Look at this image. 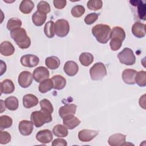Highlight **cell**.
Wrapping results in <instances>:
<instances>
[{"mask_svg": "<svg viewBox=\"0 0 146 146\" xmlns=\"http://www.w3.org/2000/svg\"><path fill=\"white\" fill-rule=\"evenodd\" d=\"M10 36L20 48L26 49L31 45V39L23 28H18L10 31Z\"/></svg>", "mask_w": 146, "mask_h": 146, "instance_id": "6da1fadb", "label": "cell"}, {"mask_svg": "<svg viewBox=\"0 0 146 146\" xmlns=\"http://www.w3.org/2000/svg\"><path fill=\"white\" fill-rule=\"evenodd\" d=\"M92 33L98 42L105 44L111 38V29L107 25L98 24L92 27Z\"/></svg>", "mask_w": 146, "mask_h": 146, "instance_id": "7a4b0ae2", "label": "cell"}, {"mask_svg": "<svg viewBox=\"0 0 146 146\" xmlns=\"http://www.w3.org/2000/svg\"><path fill=\"white\" fill-rule=\"evenodd\" d=\"M125 38V33L123 28L119 26L114 27L111 30L110 46L113 51H117L122 46L123 41Z\"/></svg>", "mask_w": 146, "mask_h": 146, "instance_id": "3957f363", "label": "cell"}, {"mask_svg": "<svg viewBox=\"0 0 146 146\" xmlns=\"http://www.w3.org/2000/svg\"><path fill=\"white\" fill-rule=\"evenodd\" d=\"M30 120L33 124L37 128L43 126L44 124L52 121L51 113L48 111L41 109L39 111H34L30 116Z\"/></svg>", "mask_w": 146, "mask_h": 146, "instance_id": "277c9868", "label": "cell"}, {"mask_svg": "<svg viewBox=\"0 0 146 146\" xmlns=\"http://www.w3.org/2000/svg\"><path fill=\"white\" fill-rule=\"evenodd\" d=\"M91 79L93 80H100L107 75V69L105 65L102 62L94 64L90 69Z\"/></svg>", "mask_w": 146, "mask_h": 146, "instance_id": "5b68a950", "label": "cell"}, {"mask_svg": "<svg viewBox=\"0 0 146 146\" xmlns=\"http://www.w3.org/2000/svg\"><path fill=\"white\" fill-rule=\"evenodd\" d=\"M117 56L121 63L127 66H132L136 62V56L133 51L128 47L124 48Z\"/></svg>", "mask_w": 146, "mask_h": 146, "instance_id": "8992f818", "label": "cell"}, {"mask_svg": "<svg viewBox=\"0 0 146 146\" xmlns=\"http://www.w3.org/2000/svg\"><path fill=\"white\" fill-rule=\"evenodd\" d=\"M55 32L59 37L63 38L66 36L70 31V25L68 22L64 19L57 20L55 24Z\"/></svg>", "mask_w": 146, "mask_h": 146, "instance_id": "52a82bcc", "label": "cell"}, {"mask_svg": "<svg viewBox=\"0 0 146 146\" xmlns=\"http://www.w3.org/2000/svg\"><path fill=\"white\" fill-rule=\"evenodd\" d=\"M50 76L48 70L43 66L36 67L33 71V79L38 83H40L47 79Z\"/></svg>", "mask_w": 146, "mask_h": 146, "instance_id": "ba28073f", "label": "cell"}, {"mask_svg": "<svg viewBox=\"0 0 146 146\" xmlns=\"http://www.w3.org/2000/svg\"><path fill=\"white\" fill-rule=\"evenodd\" d=\"M20 62L23 66L32 68L36 66L39 62V58L33 54H26L21 56Z\"/></svg>", "mask_w": 146, "mask_h": 146, "instance_id": "9c48e42d", "label": "cell"}, {"mask_svg": "<svg viewBox=\"0 0 146 146\" xmlns=\"http://www.w3.org/2000/svg\"><path fill=\"white\" fill-rule=\"evenodd\" d=\"M33 76L30 72L27 71H23L20 73L18 78V82L19 85L22 88H27L33 83Z\"/></svg>", "mask_w": 146, "mask_h": 146, "instance_id": "30bf717a", "label": "cell"}, {"mask_svg": "<svg viewBox=\"0 0 146 146\" xmlns=\"http://www.w3.org/2000/svg\"><path fill=\"white\" fill-rule=\"evenodd\" d=\"M99 133L98 131L91 129H82L78 133V139L83 142H89L93 140Z\"/></svg>", "mask_w": 146, "mask_h": 146, "instance_id": "8fae6325", "label": "cell"}, {"mask_svg": "<svg viewBox=\"0 0 146 146\" xmlns=\"http://www.w3.org/2000/svg\"><path fill=\"white\" fill-rule=\"evenodd\" d=\"M126 135L120 133H115L110 136L108 139V143L111 146H121L125 144Z\"/></svg>", "mask_w": 146, "mask_h": 146, "instance_id": "7c38bea8", "label": "cell"}, {"mask_svg": "<svg viewBox=\"0 0 146 146\" xmlns=\"http://www.w3.org/2000/svg\"><path fill=\"white\" fill-rule=\"evenodd\" d=\"M36 140L40 143L47 144L52 141L53 135L49 129H43L38 132L36 135Z\"/></svg>", "mask_w": 146, "mask_h": 146, "instance_id": "4fadbf2b", "label": "cell"}, {"mask_svg": "<svg viewBox=\"0 0 146 146\" xmlns=\"http://www.w3.org/2000/svg\"><path fill=\"white\" fill-rule=\"evenodd\" d=\"M19 131L23 136H29L31 135L33 131V123L31 121L26 120H22L19 123Z\"/></svg>", "mask_w": 146, "mask_h": 146, "instance_id": "5bb4252c", "label": "cell"}, {"mask_svg": "<svg viewBox=\"0 0 146 146\" xmlns=\"http://www.w3.org/2000/svg\"><path fill=\"white\" fill-rule=\"evenodd\" d=\"M76 105L74 104H66L60 107L59 109V115L62 119L69 115H74L76 111Z\"/></svg>", "mask_w": 146, "mask_h": 146, "instance_id": "9a60e30c", "label": "cell"}, {"mask_svg": "<svg viewBox=\"0 0 146 146\" xmlns=\"http://www.w3.org/2000/svg\"><path fill=\"white\" fill-rule=\"evenodd\" d=\"M137 73V71L133 69H125L121 75L122 79L123 82L127 84L130 85H133L135 84V78L136 74Z\"/></svg>", "mask_w": 146, "mask_h": 146, "instance_id": "2e32d148", "label": "cell"}, {"mask_svg": "<svg viewBox=\"0 0 146 146\" xmlns=\"http://www.w3.org/2000/svg\"><path fill=\"white\" fill-rule=\"evenodd\" d=\"M63 70L66 75L70 76H75L79 71L78 64L72 60L66 62L63 66Z\"/></svg>", "mask_w": 146, "mask_h": 146, "instance_id": "e0dca14e", "label": "cell"}, {"mask_svg": "<svg viewBox=\"0 0 146 146\" xmlns=\"http://www.w3.org/2000/svg\"><path fill=\"white\" fill-rule=\"evenodd\" d=\"M131 30L136 38H144L145 35V25L140 22H136L132 25Z\"/></svg>", "mask_w": 146, "mask_h": 146, "instance_id": "ac0fdd59", "label": "cell"}, {"mask_svg": "<svg viewBox=\"0 0 146 146\" xmlns=\"http://www.w3.org/2000/svg\"><path fill=\"white\" fill-rule=\"evenodd\" d=\"M80 122V120L74 115H69L63 118V124L68 129H74Z\"/></svg>", "mask_w": 146, "mask_h": 146, "instance_id": "d6986e66", "label": "cell"}, {"mask_svg": "<svg viewBox=\"0 0 146 146\" xmlns=\"http://www.w3.org/2000/svg\"><path fill=\"white\" fill-rule=\"evenodd\" d=\"M15 52V48L9 41H3L0 44V52L5 56L12 55Z\"/></svg>", "mask_w": 146, "mask_h": 146, "instance_id": "ffe728a7", "label": "cell"}, {"mask_svg": "<svg viewBox=\"0 0 146 146\" xmlns=\"http://www.w3.org/2000/svg\"><path fill=\"white\" fill-rule=\"evenodd\" d=\"M39 103L38 98L33 94H28L23 97V105L26 108L36 106Z\"/></svg>", "mask_w": 146, "mask_h": 146, "instance_id": "44dd1931", "label": "cell"}, {"mask_svg": "<svg viewBox=\"0 0 146 146\" xmlns=\"http://www.w3.org/2000/svg\"><path fill=\"white\" fill-rule=\"evenodd\" d=\"M15 86L12 80L9 79H5L1 83V94H10L14 92Z\"/></svg>", "mask_w": 146, "mask_h": 146, "instance_id": "7402d4cb", "label": "cell"}, {"mask_svg": "<svg viewBox=\"0 0 146 146\" xmlns=\"http://www.w3.org/2000/svg\"><path fill=\"white\" fill-rule=\"evenodd\" d=\"M53 83V88L55 90H60L64 88L66 84V79L60 75H56L51 78Z\"/></svg>", "mask_w": 146, "mask_h": 146, "instance_id": "603a6c76", "label": "cell"}, {"mask_svg": "<svg viewBox=\"0 0 146 146\" xmlns=\"http://www.w3.org/2000/svg\"><path fill=\"white\" fill-rule=\"evenodd\" d=\"M47 19V14L36 11L32 16V21L36 26H42L46 22Z\"/></svg>", "mask_w": 146, "mask_h": 146, "instance_id": "cb8c5ba5", "label": "cell"}, {"mask_svg": "<svg viewBox=\"0 0 146 146\" xmlns=\"http://www.w3.org/2000/svg\"><path fill=\"white\" fill-rule=\"evenodd\" d=\"M34 7V3L30 0H23L19 5V10L24 14L30 13Z\"/></svg>", "mask_w": 146, "mask_h": 146, "instance_id": "d4e9b609", "label": "cell"}, {"mask_svg": "<svg viewBox=\"0 0 146 146\" xmlns=\"http://www.w3.org/2000/svg\"><path fill=\"white\" fill-rule=\"evenodd\" d=\"M60 64V61L59 59L55 56L47 57L45 60V64L50 70L57 69L59 67Z\"/></svg>", "mask_w": 146, "mask_h": 146, "instance_id": "484cf974", "label": "cell"}, {"mask_svg": "<svg viewBox=\"0 0 146 146\" xmlns=\"http://www.w3.org/2000/svg\"><path fill=\"white\" fill-rule=\"evenodd\" d=\"M6 107L10 111H15L17 110L19 106L18 99L15 96H9L5 100Z\"/></svg>", "mask_w": 146, "mask_h": 146, "instance_id": "4316f807", "label": "cell"}, {"mask_svg": "<svg viewBox=\"0 0 146 146\" xmlns=\"http://www.w3.org/2000/svg\"><path fill=\"white\" fill-rule=\"evenodd\" d=\"M68 129L63 125L57 124L52 129V132L55 136L58 137H65L68 135Z\"/></svg>", "mask_w": 146, "mask_h": 146, "instance_id": "83f0119b", "label": "cell"}, {"mask_svg": "<svg viewBox=\"0 0 146 146\" xmlns=\"http://www.w3.org/2000/svg\"><path fill=\"white\" fill-rule=\"evenodd\" d=\"M80 63L86 67L89 66L94 61V56L90 52H82L79 58Z\"/></svg>", "mask_w": 146, "mask_h": 146, "instance_id": "f1b7e54d", "label": "cell"}, {"mask_svg": "<svg viewBox=\"0 0 146 146\" xmlns=\"http://www.w3.org/2000/svg\"><path fill=\"white\" fill-rule=\"evenodd\" d=\"M55 23L52 21H49L46 23L44 27V33L48 38H52L55 35Z\"/></svg>", "mask_w": 146, "mask_h": 146, "instance_id": "f546056e", "label": "cell"}, {"mask_svg": "<svg viewBox=\"0 0 146 146\" xmlns=\"http://www.w3.org/2000/svg\"><path fill=\"white\" fill-rule=\"evenodd\" d=\"M53 88V83L51 79H47L40 83L38 89L40 93L44 94Z\"/></svg>", "mask_w": 146, "mask_h": 146, "instance_id": "4dcf8cb0", "label": "cell"}, {"mask_svg": "<svg viewBox=\"0 0 146 146\" xmlns=\"http://www.w3.org/2000/svg\"><path fill=\"white\" fill-rule=\"evenodd\" d=\"M135 81V83L140 87H145L146 86V72L145 71L137 72Z\"/></svg>", "mask_w": 146, "mask_h": 146, "instance_id": "1f68e13d", "label": "cell"}, {"mask_svg": "<svg viewBox=\"0 0 146 146\" xmlns=\"http://www.w3.org/2000/svg\"><path fill=\"white\" fill-rule=\"evenodd\" d=\"M13 124L11 117L7 115H2L0 116V129L3 130L6 128H10Z\"/></svg>", "mask_w": 146, "mask_h": 146, "instance_id": "d6a6232c", "label": "cell"}, {"mask_svg": "<svg viewBox=\"0 0 146 146\" xmlns=\"http://www.w3.org/2000/svg\"><path fill=\"white\" fill-rule=\"evenodd\" d=\"M22 26V21L17 18H11L9 19L7 23V29L10 31L13 30L20 28Z\"/></svg>", "mask_w": 146, "mask_h": 146, "instance_id": "836d02e7", "label": "cell"}, {"mask_svg": "<svg viewBox=\"0 0 146 146\" xmlns=\"http://www.w3.org/2000/svg\"><path fill=\"white\" fill-rule=\"evenodd\" d=\"M87 7L91 10H98L102 9L103 2L101 0H90L87 2Z\"/></svg>", "mask_w": 146, "mask_h": 146, "instance_id": "e575fe53", "label": "cell"}, {"mask_svg": "<svg viewBox=\"0 0 146 146\" xmlns=\"http://www.w3.org/2000/svg\"><path fill=\"white\" fill-rule=\"evenodd\" d=\"M85 12V8L83 6L78 5L75 6H74L71 10V15L75 18H79L82 17Z\"/></svg>", "mask_w": 146, "mask_h": 146, "instance_id": "d590c367", "label": "cell"}, {"mask_svg": "<svg viewBox=\"0 0 146 146\" xmlns=\"http://www.w3.org/2000/svg\"><path fill=\"white\" fill-rule=\"evenodd\" d=\"M37 9L38 11L46 14L50 13L51 11V8L49 3L47 2L44 1H41L38 3Z\"/></svg>", "mask_w": 146, "mask_h": 146, "instance_id": "8d00e7d4", "label": "cell"}, {"mask_svg": "<svg viewBox=\"0 0 146 146\" xmlns=\"http://www.w3.org/2000/svg\"><path fill=\"white\" fill-rule=\"evenodd\" d=\"M40 106L41 109L46 110L52 113L54 111V108L49 100L47 99H43L40 102Z\"/></svg>", "mask_w": 146, "mask_h": 146, "instance_id": "74e56055", "label": "cell"}, {"mask_svg": "<svg viewBox=\"0 0 146 146\" xmlns=\"http://www.w3.org/2000/svg\"><path fill=\"white\" fill-rule=\"evenodd\" d=\"M11 135L7 131H0V144H6L11 141Z\"/></svg>", "mask_w": 146, "mask_h": 146, "instance_id": "f35d334b", "label": "cell"}, {"mask_svg": "<svg viewBox=\"0 0 146 146\" xmlns=\"http://www.w3.org/2000/svg\"><path fill=\"white\" fill-rule=\"evenodd\" d=\"M99 14L95 13H90L88 15H87L84 18V22L86 24L90 25L92 23H94L95 22H96L98 18Z\"/></svg>", "mask_w": 146, "mask_h": 146, "instance_id": "ab89813d", "label": "cell"}, {"mask_svg": "<svg viewBox=\"0 0 146 146\" xmlns=\"http://www.w3.org/2000/svg\"><path fill=\"white\" fill-rule=\"evenodd\" d=\"M67 3V1L66 0H54L53 5L54 7L58 9H63Z\"/></svg>", "mask_w": 146, "mask_h": 146, "instance_id": "60d3db41", "label": "cell"}, {"mask_svg": "<svg viewBox=\"0 0 146 146\" xmlns=\"http://www.w3.org/2000/svg\"><path fill=\"white\" fill-rule=\"evenodd\" d=\"M52 146H67V143L66 140L63 139L58 138L54 140V141L52 142Z\"/></svg>", "mask_w": 146, "mask_h": 146, "instance_id": "b9f144b4", "label": "cell"}, {"mask_svg": "<svg viewBox=\"0 0 146 146\" xmlns=\"http://www.w3.org/2000/svg\"><path fill=\"white\" fill-rule=\"evenodd\" d=\"M1 75H2L3 73L6 72V65L5 62H3L2 60H1Z\"/></svg>", "mask_w": 146, "mask_h": 146, "instance_id": "7bdbcfd3", "label": "cell"}, {"mask_svg": "<svg viewBox=\"0 0 146 146\" xmlns=\"http://www.w3.org/2000/svg\"><path fill=\"white\" fill-rule=\"evenodd\" d=\"M3 100H1V113H2L4 111H5V107L3 108Z\"/></svg>", "mask_w": 146, "mask_h": 146, "instance_id": "ee69618b", "label": "cell"}]
</instances>
